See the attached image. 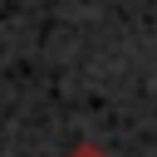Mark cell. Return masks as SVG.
I'll use <instances>...</instances> for the list:
<instances>
[{
	"instance_id": "cell-1",
	"label": "cell",
	"mask_w": 157,
	"mask_h": 157,
	"mask_svg": "<svg viewBox=\"0 0 157 157\" xmlns=\"http://www.w3.org/2000/svg\"><path fill=\"white\" fill-rule=\"evenodd\" d=\"M64 157H108V152H103L98 142H78V147H69Z\"/></svg>"
}]
</instances>
